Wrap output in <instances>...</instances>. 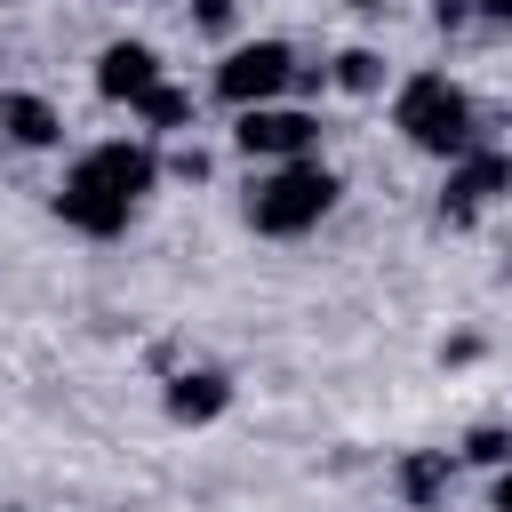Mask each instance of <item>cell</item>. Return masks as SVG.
I'll list each match as a JSON object with an SVG mask.
<instances>
[{"label": "cell", "instance_id": "5bb4252c", "mask_svg": "<svg viewBox=\"0 0 512 512\" xmlns=\"http://www.w3.org/2000/svg\"><path fill=\"white\" fill-rule=\"evenodd\" d=\"M464 456H472V464H512V432H504V424H480V432L464 440Z\"/></svg>", "mask_w": 512, "mask_h": 512}, {"label": "cell", "instance_id": "4fadbf2b", "mask_svg": "<svg viewBox=\"0 0 512 512\" xmlns=\"http://www.w3.org/2000/svg\"><path fill=\"white\" fill-rule=\"evenodd\" d=\"M448 488V448H424V456H400V496L408 504H432Z\"/></svg>", "mask_w": 512, "mask_h": 512}, {"label": "cell", "instance_id": "ba28073f", "mask_svg": "<svg viewBox=\"0 0 512 512\" xmlns=\"http://www.w3.org/2000/svg\"><path fill=\"white\" fill-rule=\"evenodd\" d=\"M88 168L120 192V200H152L160 192V152L144 136H112V144H88Z\"/></svg>", "mask_w": 512, "mask_h": 512}, {"label": "cell", "instance_id": "30bf717a", "mask_svg": "<svg viewBox=\"0 0 512 512\" xmlns=\"http://www.w3.org/2000/svg\"><path fill=\"white\" fill-rule=\"evenodd\" d=\"M232 408V376L224 368H184V376H168V416L176 424H216Z\"/></svg>", "mask_w": 512, "mask_h": 512}, {"label": "cell", "instance_id": "277c9868", "mask_svg": "<svg viewBox=\"0 0 512 512\" xmlns=\"http://www.w3.org/2000/svg\"><path fill=\"white\" fill-rule=\"evenodd\" d=\"M56 216L72 224V232H88V240H120L128 232V216H136V200H120L96 168H88V152L64 168V184H56Z\"/></svg>", "mask_w": 512, "mask_h": 512}, {"label": "cell", "instance_id": "9c48e42d", "mask_svg": "<svg viewBox=\"0 0 512 512\" xmlns=\"http://www.w3.org/2000/svg\"><path fill=\"white\" fill-rule=\"evenodd\" d=\"M0 136L24 152H48V144H64V112L40 88H0Z\"/></svg>", "mask_w": 512, "mask_h": 512}, {"label": "cell", "instance_id": "e0dca14e", "mask_svg": "<svg viewBox=\"0 0 512 512\" xmlns=\"http://www.w3.org/2000/svg\"><path fill=\"white\" fill-rule=\"evenodd\" d=\"M192 16H200V32H224L232 24V0H192Z\"/></svg>", "mask_w": 512, "mask_h": 512}, {"label": "cell", "instance_id": "2e32d148", "mask_svg": "<svg viewBox=\"0 0 512 512\" xmlns=\"http://www.w3.org/2000/svg\"><path fill=\"white\" fill-rule=\"evenodd\" d=\"M472 16H480V0H432V24H440V32H464Z\"/></svg>", "mask_w": 512, "mask_h": 512}, {"label": "cell", "instance_id": "7a4b0ae2", "mask_svg": "<svg viewBox=\"0 0 512 512\" xmlns=\"http://www.w3.org/2000/svg\"><path fill=\"white\" fill-rule=\"evenodd\" d=\"M336 208V176L304 152V160H272L264 176H256V192H248V224L264 232V240H304L320 216Z\"/></svg>", "mask_w": 512, "mask_h": 512}, {"label": "cell", "instance_id": "52a82bcc", "mask_svg": "<svg viewBox=\"0 0 512 512\" xmlns=\"http://www.w3.org/2000/svg\"><path fill=\"white\" fill-rule=\"evenodd\" d=\"M160 80H168V64H160L152 40H112V48L96 56V96H104V104H128V112H136Z\"/></svg>", "mask_w": 512, "mask_h": 512}, {"label": "cell", "instance_id": "d6986e66", "mask_svg": "<svg viewBox=\"0 0 512 512\" xmlns=\"http://www.w3.org/2000/svg\"><path fill=\"white\" fill-rule=\"evenodd\" d=\"M496 512H512V464H496Z\"/></svg>", "mask_w": 512, "mask_h": 512}, {"label": "cell", "instance_id": "8992f818", "mask_svg": "<svg viewBox=\"0 0 512 512\" xmlns=\"http://www.w3.org/2000/svg\"><path fill=\"white\" fill-rule=\"evenodd\" d=\"M504 184H512V160H504V152H488V144H472V152H456V160H448L440 216H448V224H472V216H480Z\"/></svg>", "mask_w": 512, "mask_h": 512}, {"label": "cell", "instance_id": "3957f363", "mask_svg": "<svg viewBox=\"0 0 512 512\" xmlns=\"http://www.w3.org/2000/svg\"><path fill=\"white\" fill-rule=\"evenodd\" d=\"M288 88H296V48H288V40H240V48H224V64H216V96H224L232 112L280 104Z\"/></svg>", "mask_w": 512, "mask_h": 512}, {"label": "cell", "instance_id": "9a60e30c", "mask_svg": "<svg viewBox=\"0 0 512 512\" xmlns=\"http://www.w3.org/2000/svg\"><path fill=\"white\" fill-rule=\"evenodd\" d=\"M160 176H184V184H200V176H208V152H200V144H176V152L160 160Z\"/></svg>", "mask_w": 512, "mask_h": 512}, {"label": "cell", "instance_id": "ffe728a7", "mask_svg": "<svg viewBox=\"0 0 512 512\" xmlns=\"http://www.w3.org/2000/svg\"><path fill=\"white\" fill-rule=\"evenodd\" d=\"M504 272H512V264H504Z\"/></svg>", "mask_w": 512, "mask_h": 512}, {"label": "cell", "instance_id": "ac0fdd59", "mask_svg": "<svg viewBox=\"0 0 512 512\" xmlns=\"http://www.w3.org/2000/svg\"><path fill=\"white\" fill-rule=\"evenodd\" d=\"M480 24H512V0H480Z\"/></svg>", "mask_w": 512, "mask_h": 512}, {"label": "cell", "instance_id": "5b68a950", "mask_svg": "<svg viewBox=\"0 0 512 512\" xmlns=\"http://www.w3.org/2000/svg\"><path fill=\"white\" fill-rule=\"evenodd\" d=\"M232 144H240L248 160H304V152L320 144V120H312L304 104H248V112L232 120Z\"/></svg>", "mask_w": 512, "mask_h": 512}, {"label": "cell", "instance_id": "6da1fadb", "mask_svg": "<svg viewBox=\"0 0 512 512\" xmlns=\"http://www.w3.org/2000/svg\"><path fill=\"white\" fill-rule=\"evenodd\" d=\"M392 128H400L416 152H432V160H456V152L480 144V112H472V96H464L448 72H408V80L392 88Z\"/></svg>", "mask_w": 512, "mask_h": 512}, {"label": "cell", "instance_id": "7c38bea8", "mask_svg": "<svg viewBox=\"0 0 512 512\" xmlns=\"http://www.w3.org/2000/svg\"><path fill=\"white\" fill-rule=\"evenodd\" d=\"M328 80H336L344 96H384V80H392V64H384L376 48H344V56L328 64Z\"/></svg>", "mask_w": 512, "mask_h": 512}, {"label": "cell", "instance_id": "8fae6325", "mask_svg": "<svg viewBox=\"0 0 512 512\" xmlns=\"http://www.w3.org/2000/svg\"><path fill=\"white\" fill-rule=\"evenodd\" d=\"M136 120H144V136H192V88L160 80V88L136 104Z\"/></svg>", "mask_w": 512, "mask_h": 512}]
</instances>
